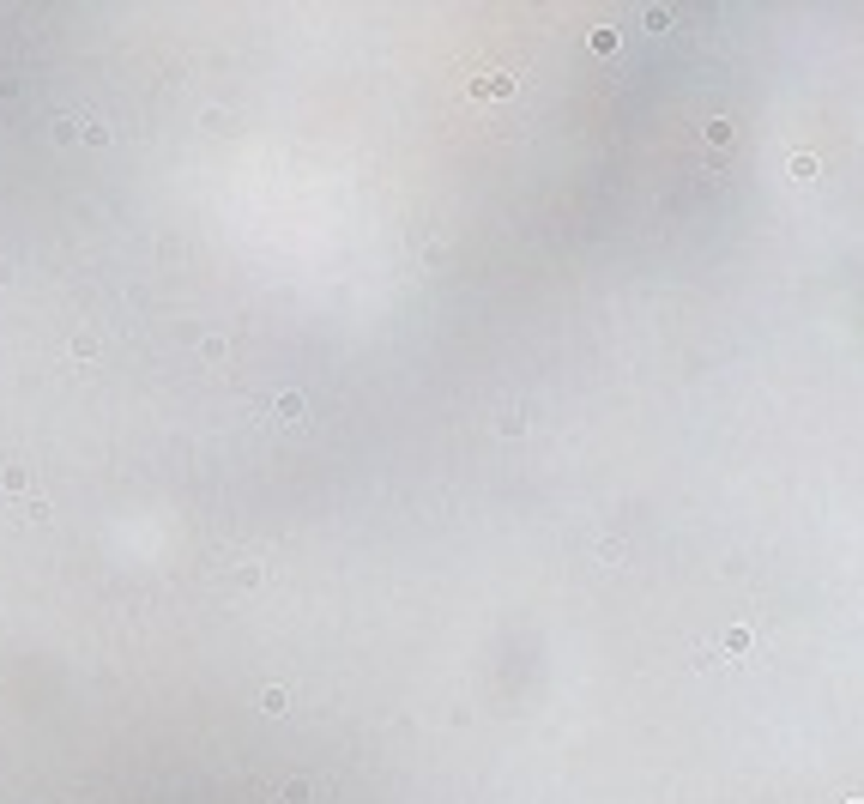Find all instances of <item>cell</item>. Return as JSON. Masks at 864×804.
Listing matches in <instances>:
<instances>
[{
  "mask_svg": "<svg viewBox=\"0 0 864 804\" xmlns=\"http://www.w3.org/2000/svg\"><path fill=\"white\" fill-rule=\"evenodd\" d=\"M0 484H6V490L18 496V490H25V484H30V472H25V466H6V472H0Z\"/></svg>",
  "mask_w": 864,
  "mask_h": 804,
  "instance_id": "obj_1",
  "label": "cell"
},
{
  "mask_svg": "<svg viewBox=\"0 0 864 804\" xmlns=\"http://www.w3.org/2000/svg\"><path fill=\"white\" fill-rule=\"evenodd\" d=\"M79 134H85V146H109V127H103V121H85Z\"/></svg>",
  "mask_w": 864,
  "mask_h": 804,
  "instance_id": "obj_2",
  "label": "cell"
},
{
  "mask_svg": "<svg viewBox=\"0 0 864 804\" xmlns=\"http://www.w3.org/2000/svg\"><path fill=\"white\" fill-rule=\"evenodd\" d=\"M73 357H97V333H79V339H73Z\"/></svg>",
  "mask_w": 864,
  "mask_h": 804,
  "instance_id": "obj_3",
  "label": "cell"
}]
</instances>
